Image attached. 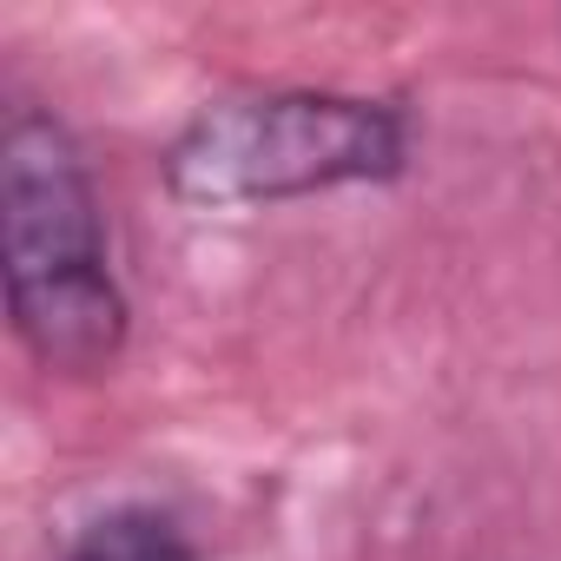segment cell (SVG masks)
Listing matches in <instances>:
<instances>
[{"label": "cell", "mask_w": 561, "mask_h": 561, "mask_svg": "<svg viewBox=\"0 0 561 561\" xmlns=\"http://www.w3.org/2000/svg\"><path fill=\"white\" fill-rule=\"evenodd\" d=\"M67 561H198V554L172 515L133 502V508H106L100 522H87Z\"/></svg>", "instance_id": "3957f363"}, {"label": "cell", "mask_w": 561, "mask_h": 561, "mask_svg": "<svg viewBox=\"0 0 561 561\" xmlns=\"http://www.w3.org/2000/svg\"><path fill=\"white\" fill-rule=\"evenodd\" d=\"M403 165L410 119L390 100L331 87H238L179 126L165 146V192L198 211H238L337 185H383Z\"/></svg>", "instance_id": "7a4b0ae2"}, {"label": "cell", "mask_w": 561, "mask_h": 561, "mask_svg": "<svg viewBox=\"0 0 561 561\" xmlns=\"http://www.w3.org/2000/svg\"><path fill=\"white\" fill-rule=\"evenodd\" d=\"M0 277L8 318L47 377H100L126 351V291L106 257L100 192L80 139L14 106L0 126Z\"/></svg>", "instance_id": "6da1fadb"}]
</instances>
